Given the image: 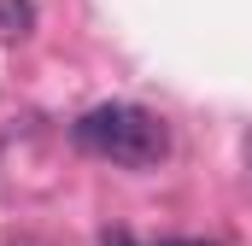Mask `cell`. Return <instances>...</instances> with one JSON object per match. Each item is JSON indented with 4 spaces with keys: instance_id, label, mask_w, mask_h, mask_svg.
I'll return each mask as SVG.
<instances>
[{
    "instance_id": "cell-1",
    "label": "cell",
    "mask_w": 252,
    "mask_h": 246,
    "mask_svg": "<svg viewBox=\"0 0 252 246\" xmlns=\"http://www.w3.org/2000/svg\"><path fill=\"white\" fill-rule=\"evenodd\" d=\"M70 141H76L82 153H94V158L124 164V170H153V164H164V153H170L164 118L147 112V106H135V100H106V106L82 112L76 129H70Z\"/></svg>"
},
{
    "instance_id": "cell-2",
    "label": "cell",
    "mask_w": 252,
    "mask_h": 246,
    "mask_svg": "<svg viewBox=\"0 0 252 246\" xmlns=\"http://www.w3.org/2000/svg\"><path fill=\"white\" fill-rule=\"evenodd\" d=\"M35 30V6L30 0H0V35L6 41H24Z\"/></svg>"
},
{
    "instance_id": "cell-3",
    "label": "cell",
    "mask_w": 252,
    "mask_h": 246,
    "mask_svg": "<svg viewBox=\"0 0 252 246\" xmlns=\"http://www.w3.org/2000/svg\"><path fill=\"white\" fill-rule=\"evenodd\" d=\"M100 246H141V241H135L129 229H106V241H100ZM158 246H217V241H158Z\"/></svg>"
},
{
    "instance_id": "cell-4",
    "label": "cell",
    "mask_w": 252,
    "mask_h": 246,
    "mask_svg": "<svg viewBox=\"0 0 252 246\" xmlns=\"http://www.w3.org/2000/svg\"><path fill=\"white\" fill-rule=\"evenodd\" d=\"M6 246H53V241H35V235H18V241H6Z\"/></svg>"
}]
</instances>
